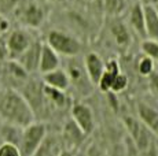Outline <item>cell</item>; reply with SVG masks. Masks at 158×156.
Listing matches in <instances>:
<instances>
[{
	"instance_id": "cell-20",
	"label": "cell",
	"mask_w": 158,
	"mask_h": 156,
	"mask_svg": "<svg viewBox=\"0 0 158 156\" xmlns=\"http://www.w3.org/2000/svg\"><path fill=\"white\" fill-rule=\"evenodd\" d=\"M129 23L132 29L146 38V32H144V13H143V4L142 3H133L129 8Z\"/></svg>"
},
{
	"instance_id": "cell-29",
	"label": "cell",
	"mask_w": 158,
	"mask_h": 156,
	"mask_svg": "<svg viewBox=\"0 0 158 156\" xmlns=\"http://www.w3.org/2000/svg\"><path fill=\"white\" fill-rule=\"evenodd\" d=\"M3 89H2V80H0V92H2Z\"/></svg>"
},
{
	"instance_id": "cell-1",
	"label": "cell",
	"mask_w": 158,
	"mask_h": 156,
	"mask_svg": "<svg viewBox=\"0 0 158 156\" xmlns=\"http://www.w3.org/2000/svg\"><path fill=\"white\" fill-rule=\"evenodd\" d=\"M0 121L22 129L36 121L29 103L19 91L6 88L0 92Z\"/></svg>"
},
{
	"instance_id": "cell-9",
	"label": "cell",
	"mask_w": 158,
	"mask_h": 156,
	"mask_svg": "<svg viewBox=\"0 0 158 156\" xmlns=\"http://www.w3.org/2000/svg\"><path fill=\"white\" fill-rule=\"evenodd\" d=\"M72 119L78 127L81 129L85 136L94 133L95 130V116H94V111L88 104L81 103V101H76L72 104L70 108Z\"/></svg>"
},
{
	"instance_id": "cell-25",
	"label": "cell",
	"mask_w": 158,
	"mask_h": 156,
	"mask_svg": "<svg viewBox=\"0 0 158 156\" xmlns=\"http://www.w3.org/2000/svg\"><path fill=\"white\" fill-rule=\"evenodd\" d=\"M7 29H8V21L0 14V37H2L3 33L7 32Z\"/></svg>"
},
{
	"instance_id": "cell-6",
	"label": "cell",
	"mask_w": 158,
	"mask_h": 156,
	"mask_svg": "<svg viewBox=\"0 0 158 156\" xmlns=\"http://www.w3.org/2000/svg\"><path fill=\"white\" fill-rule=\"evenodd\" d=\"M36 38L32 36L26 28H18L11 30L4 38L6 49L8 53V59L17 60L23 52L30 47V44L35 41Z\"/></svg>"
},
{
	"instance_id": "cell-14",
	"label": "cell",
	"mask_w": 158,
	"mask_h": 156,
	"mask_svg": "<svg viewBox=\"0 0 158 156\" xmlns=\"http://www.w3.org/2000/svg\"><path fill=\"white\" fill-rule=\"evenodd\" d=\"M58 67H60V56L51 47H48L45 43H43L40 51V59H39L37 73L45 74L55 70Z\"/></svg>"
},
{
	"instance_id": "cell-7",
	"label": "cell",
	"mask_w": 158,
	"mask_h": 156,
	"mask_svg": "<svg viewBox=\"0 0 158 156\" xmlns=\"http://www.w3.org/2000/svg\"><path fill=\"white\" fill-rule=\"evenodd\" d=\"M30 78V74H28L23 67L17 60L8 59L2 64V78L0 80L7 82V88L21 91L23 85ZM2 81V82H3Z\"/></svg>"
},
{
	"instance_id": "cell-26",
	"label": "cell",
	"mask_w": 158,
	"mask_h": 156,
	"mask_svg": "<svg viewBox=\"0 0 158 156\" xmlns=\"http://www.w3.org/2000/svg\"><path fill=\"white\" fill-rule=\"evenodd\" d=\"M59 156H73L72 155V152L70 151H68V149H63L62 152H60V155Z\"/></svg>"
},
{
	"instance_id": "cell-2",
	"label": "cell",
	"mask_w": 158,
	"mask_h": 156,
	"mask_svg": "<svg viewBox=\"0 0 158 156\" xmlns=\"http://www.w3.org/2000/svg\"><path fill=\"white\" fill-rule=\"evenodd\" d=\"M45 44L52 48L59 56L65 58L78 56L83 51V44L77 37L59 29H52L47 33Z\"/></svg>"
},
{
	"instance_id": "cell-17",
	"label": "cell",
	"mask_w": 158,
	"mask_h": 156,
	"mask_svg": "<svg viewBox=\"0 0 158 156\" xmlns=\"http://www.w3.org/2000/svg\"><path fill=\"white\" fill-rule=\"evenodd\" d=\"M144 13V32L146 38L158 40V14L154 8L153 3H146L143 4Z\"/></svg>"
},
{
	"instance_id": "cell-12",
	"label": "cell",
	"mask_w": 158,
	"mask_h": 156,
	"mask_svg": "<svg viewBox=\"0 0 158 156\" xmlns=\"http://www.w3.org/2000/svg\"><path fill=\"white\" fill-rule=\"evenodd\" d=\"M84 67L88 74V78L91 80L94 86L98 85V81L101 80L103 71H105V66L106 63L103 62V59L101 58V55L96 52H88L83 59Z\"/></svg>"
},
{
	"instance_id": "cell-8",
	"label": "cell",
	"mask_w": 158,
	"mask_h": 156,
	"mask_svg": "<svg viewBox=\"0 0 158 156\" xmlns=\"http://www.w3.org/2000/svg\"><path fill=\"white\" fill-rule=\"evenodd\" d=\"M123 122H124V125H125L127 130H128L129 137H131V140H132L133 145L136 146V149L146 151V149L150 146L151 131L148 130L139 119L133 118V116H124Z\"/></svg>"
},
{
	"instance_id": "cell-4",
	"label": "cell",
	"mask_w": 158,
	"mask_h": 156,
	"mask_svg": "<svg viewBox=\"0 0 158 156\" xmlns=\"http://www.w3.org/2000/svg\"><path fill=\"white\" fill-rule=\"evenodd\" d=\"M17 18L25 28L37 29L44 23L47 18V11L41 3L36 0H25L19 2L14 8Z\"/></svg>"
},
{
	"instance_id": "cell-28",
	"label": "cell",
	"mask_w": 158,
	"mask_h": 156,
	"mask_svg": "<svg viewBox=\"0 0 158 156\" xmlns=\"http://www.w3.org/2000/svg\"><path fill=\"white\" fill-rule=\"evenodd\" d=\"M154 8H156V11H157V14H158V2L154 3Z\"/></svg>"
},
{
	"instance_id": "cell-10",
	"label": "cell",
	"mask_w": 158,
	"mask_h": 156,
	"mask_svg": "<svg viewBox=\"0 0 158 156\" xmlns=\"http://www.w3.org/2000/svg\"><path fill=\"white\" fill-rule=\"evenodd\" d=\"M85 134L81 131V129L73 122V119H68L63 123L62 127V133H60V140H62L63 148L68 151H73L77 149L81 144L85 140Z\"/></svg>"
},
{
	"instance_id": "cell-21",
	"label": "cell",
	"mask_w": 158,
	"mask_h": 156,
	"mask_svg": "<svg viewBox=\"0 0 158 156\" xmlns=\"http://www.w3.org/2000/svg\"><path fill=\"white\" fill-rule=\"evenodd\" d=\"M142 52L144 56L150 58L153 62L158 63V40H151V38H144L142 41Z\"/></svg>"
},
{
	"instance_id": "cell-15",
	"label": "cell",
	"mask_w": 158,
	"mask_h": 156,
	"mask_svg": "<svg viewBox=\"0 0 158 156\" xmlns=\"http://www.w3.org/2000/svg\"><path fill=\"white\" fill-rule=\"evenodd\" d=\"M138 116L139 121L143 123L151 133L158 134V110L154 108L153 106L144 103V101H139L138 106Z\"/></svg>"
},
{
	"instance_id": "cell-24",
	"label": "cell",
	"mask_w": 158,
	"mask_h": 156,
	"mask_svg": "<svg viewBox=\"0 0 158 156\" xmlns=\"http://www.w3.org/2000/svg\"><path fill=\"white\" fill-rule=\"evenodd\" d=\"M0 156H22V154L15 144L2 142L0 144Z\"/></svg>"
},
{
	"instance_id": "cell-27",
	"label": "cell",
	"mask_w": 158,
	"mask_h": 156,
	"mask_svg": "<svg viewBox=\"0 0 158 156\" xmlns=\"http://www.w3.org/2000/svg\"><path fill=\"white\" fill-rule=\"evenodd\" d=\"M47 2H50V3H63V2H66V0H47Z\"/></svg>"
},
{
	"instance_id": "cell-22",
	"label": "cell",
	"mask_w": 158,
	"mask_h": 156,
	"mask_svg": "<svg viewBox=\"0 0 158 156\" xmlns=\"http://www.w3.org/2000/svg\"><path fill=\"white\" fill-rule=\"evenodd\" d=\"M128 82H129L128 77L121 71V73H118L117 77L114 78L113 84H111L110 92H113V93H121V92H124L127 88H128Z\"/></svg>"
},
{
	"instance_id": "cell-13",
	"label": "cell",
	"mask_w": 158,
	"mask_h": 156,
	"mask_svg": "<svg viewBox=\"0 0 158 156\" xmlns=\"http://www.w3.org/2000/svg\"><path fill=\"white\" fill-rule=\"evenodd\" d=\"M41 82L45 86H50L52 89H58V91L66 92L70 88V81H69L68 73L65 68L58 67L55 70L50 71V73L41 74Z\"/></svg>"
},
{
	"instance_id": "cell-19",
	"label": "cell",
	"mask_w": 158,
	"mask_h": 156,
	"mask_svg": "<svg viewBox=\"0 0 158 156\" xmlns=\"http://www.w3.org/2000/svg\"><path fill=\"white\" fill-rule=\"evenodd\" d=\"M110 28V34L113 36L115 44L120 48H127L131 44V34L129 30L127 29L125 23L121 22L120 19H113L109 25Z\"/></svg>"
},
{
	"instance_id": "cell-5",
	"label": "cell",
	"mask_w": 158,
	"mask_h": 156,
	"mask_svg": "<svg viewBox=\"0 0 158 156\" xmlns=\"http://www.w3.org/2000/svg\"><path fill=\"white\" fill-rule=\"evenodd\" d=\"M65 70L68 73L69 81H70V88H74V91L78 92L80 95L88 96L95 88L91 82V80L88 78L83 60L78 59L77 56L69 58Z\"/></svg>"
},
{
	"instance_id": "cell-23",
	"label": "cell",
	"mask_w": 158,
	"mask_h": 156,
	"mask_svg": "<svg viewBox=\"0 0 158 156\" xmlns=\"http://www.w3.org/2000/svg\"><path fill=\"white\" fill-rule=\"evenodd\" d=\"M154 63L150 58H147V56H143V58L140 59V60L138 62V71L140 76L143 77H148L153 74L154 71Z\"/></svg>"
},
{
	"instance_id": "cell-11",
	"label": "cell",
	"mask_w": 158,
	"mask_h": 156,
	"mask_svg": "<svg viewBox=\"0 0 158 156\" xmlns=\"http://www.w3.org/2000/svg\"><path fill=\"white\" fill-rule=\"evenodd\" d=\"M41 43L40 40L36 38L30 47L19 58L17 59V62L19 63L21 66L23 67V70L26 71L28 74H33V73H37V68H39V59H40V51H41Z\"/></svg>"
},
{
	"instance_id": "cell-18",
	"label": "cell",
	"mask_w": 158,
	"mask_h": 156,
	"mask_svg": "<svg viewBox=\"0 0 158 156\" xmlns=\"http://www.w3.org/2000/svg\"><path fill=\"white\" fill-rule=\"evenodd\" d=\"M121 73V68L120 64L115 59H110L105 66V71H103L101 80L98 81V88L101 89L102 92H110L111 88V84H113L114 78L117 77V74Z\"/></svg>"
},
{
	"instance_id": "cell-3",
	"label": "cell",
	"mask_w": 158,
	"mask_h": 156,
	"mask_svg": "<svg viewBox=\"0 0 158 156\" xmlns=\"http://www.w3.org/2000/svg\"><path fill=\"white\" fill-rule=\"evenodd\" d=\"M48 134L47 125L41 121H35L33 123L22 129V134H21L19 140V148L22 156H33L35 152L39 149L41 142L44 141L45 136Z\"/></svg>"
},
{
	"instance_id": "cell-16",
	"label": "cell",
	"mask_w": 158,
	"mask_h": 156,
	"mask_svg": "<svg viewBox=\"0 0 158 156\" xmlns=\"http://www.w3.org/2000/svg\"><path fill=\"white\" fill-rule=\"evenodd\" d=\"M63 149L65 148H63L60 136L48 133L33 156H59Z\"/></svg>"
}]
</instances>
